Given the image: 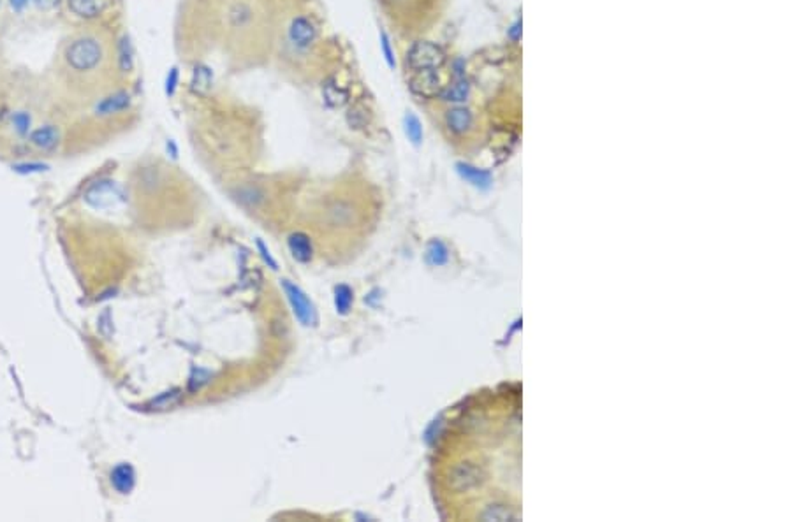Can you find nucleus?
Masks as SVG:
<instances>
[{
	"label": "nucleus",
	"instance_id": "nucleus-4",
	"mask_svg": "<svg viewBox=\"0 0 792 522\" xmlns=\"http://www.w3.org/2000/svg\"><path fill=\"white\" fill-rule=\"evenodd\" d=\"M282 290H284L285 298H288L289 306H291L292 313H295L296 320L302 324L303 327H316L319 324V313H317L316 305L312 299L306 296L305 290L292 283L291 280H282Z\"/></svg>",
	"mask_w": 792,
	"mask_h": 522
},
{
	"label": "nucleus",
	"instance_id": "nucleus-32",
	"mask_svg": "<svg viewBox=\"0 0 792 522\" xmlns=\"http://www.w3.org/2000/svg\"><path fill=\"white\" fill-rule=\"evenodd\" d=\"M34 2H36L37 9H43V11H50V9L60 4V0H34Z\"/></svg>",
	"mask_w": 792,
	"mask_h": 522
},
{
	"label": "nucleus",
	"instance_id": "nucleus-28",
	"mask_svg": "<svg viewBox=\"0 0 792 522\" xmlns=\"http://www.w3.org/2000/svg\"><path fill=\"white\" fill-rule=\"evenodd\" d=\"M521 36H523V20H521V16H518V18L509 25L507 37L513 44H520Z\"/></svg>",
	"mask_w": 792,
	"mask_h": 522
},
{
	"label": "nucleus",
	"instance_id": "nucleus-26",
	"mask_svg": "<svg viewBox=\"0 0 792 522\" xmlns=\"http://www.w3.org/2000/svg\"><path fill=\"white\" fill-rule=\"evenodd\" d=\"M13 125H15V131L20 136H27L30 131V125H32V118H30L29 113L18 111L13 115Z\"/></svg>",
	"mask_w": 792,
	"mask_h": 522
},
{
	"label": "nucleus",
	"instance_id": "nucleus-6",
	"mask_svg": "<svg viewBox=\"0 0 792 522\" xmlns=\"http://www.w3.org/2000/svg\"><path fill=\"white\" fill-rule=\"evenodd\" d=\"M444 87L439 76V71H416L409 80V88L414 95L418 97L432 101V99H439L442 94Z\"/></svg>",
	"mask_w": 792,
	"mask_h": 522
},
{
	"label": "nucleus",
	"instance_id": "nucleus-33",
	"mask_svg": "<svg viewBox=\"0 0 792 522\" xmlns=\"http://www.w3.org/2000/svg\"><path fill=\"white\" fill-rule=\"evenodd\" d=\"M41 169H46V166H41V164H25V166H16V171H20V173H32V171H41Z\"/></svg>",
	"mask_w": 792,
	"mask_h": 522
},
{
	"label": "nucleus",
	"instance_id": "nucleus-8",
	"mask_svg": "<svg viewBox=\"0 0 792 522\" xmlns=\"http://www.w3.org/2000/svg\"><path fill=\"white\" fill-rule=\"evenodd\" d=\"M85 199L94 208H109L122 199V194L115 182H101L88 189Z\"/></svg>",
	"mask_w": 792,
	"mask_h": 522
},
{
	"label": "nucleus",
	"instance_id": "nucleus-10",
	"mask_svg": "<svg viewBox=\"0 0 792 522\" xmlns=\"http://www.w3.org/2000/svg\"><path fill=\"white\" fill-rule=\"evenodd\" d=\"M288 248L289 252H291L292 259H295L296 262H299V264H309V262L313 259L312 240H310V236L309 234H305V232L296 231L292 232V234H289Z\"/></svg>",
	"mask_w": 792,
	"mask_h": 522
},
{
	"label": "nucleus",
	"instance_id": "nucleus-15",
	"mask_svg": "<svg viewBox=\"0 0 792 522\" xmlns=\"http://www.w3.org/2000/svg\"><path fill=\"white\" fill-rule=\"evenodd\" d=\"M131 106V95L127 92H117V94L109 95V97L102 99L97 104V115L108 116L120 113Z\"/></svg>",
	"mask_w": 792,
	"mask_h": 522
},
{
	"label": "nucleus",
	"instance_id": "nucleus-24",
	"mask_svg": "<svg viewBox=\"0 0 792 522\" xmlns=\"http://www.w3.org/2000/svg\"><path fill=\"white\" fill-rule=\"evenodd\" d=\"M210 378H211L210 371L201 370V368H194L192 375H190V378H189V389L192 392L199 391L203 385H206L208 382H210Z\"/></svg>",
	"mask_w": 792,
	"mask_h": 522
},
{
	"label": "nucleus",
	"instance_id": "nucleus-34",
	"mask_svg": "<svg viewBox=\"0 0 792 522\" xmlns=\"http://www.w3.org/2000/svg\"><path fill=\"white\" fill-rule=\"evenodd\" d=\"M9 4H11V8L15 11H23L27 8V4H29V0H9Z\"/></svg>",
	"mask_w": 792,
	"mask_h": 522
},
{
	"label": "nucleus",
	"instance_id": "nucleus-12",
	"mask_svg": "<svg viewBox=\"0 0 792 522\" xmlns=\"http://www.w3.org/2000/svg\"><path fill=\"white\" fill-rule=\"evenodd\" d=\"M470 97V83L467 78H453L449 85H446L440 94V101L447 102L451 106H462Z\"/></svg>",
	"mask_w": 792,
	"mask_h": 522
},
{
	"label": "nucleus",
	"instance_id": "nucleus-9",
	"mask_svg": "<svg viewBox=\"0 0 792 522\" xmlns=\"http://www.w3.org/2000/svg\"><path fill=\"white\" fill-rule=\"evenodd\" d=\"M316 25L309 18L298 16V18L292 20L291 27H289V41H291L292 46L298 48V50H309L313 44V41H316Z\"/></svg>",
	"mask_w": 792,
	"mask_h": 522
},
{
	"label": "nucleus",
	"instance_id": "nucleus-18",
	"mask_svg": "<svg viewBox=\"0 0 792 522\" xmlns=\"http://www.w3.org/2000/svg\"><path fill=\"white\" fill-rule=\"evenodd\" d=\"M323 97L324 102H326L330 108H342V106H346L347 101H349V92H347L346 88L338 87L333 80H330L326 81V85L323 87Z\"/></svg>",
	"mask_w": 792,
	"mask_h": 522
},
{
	"label": "nucleus",
	"instance_id": "nucleus-11",
	"mask_svg": "<svg viewBox=\"0 0 792 522\" xmlns=\"http://www.w3.org/2000/svg\"><path fill=\"white\" fill-rule=\"evenodd\" d=\"M111 487L118 494H131L136 486V472L131 463H118L111 470Z\"/></svg>",
	"mask_w": 792,
	"mask_h": 522
},
{
	"label": "nucleus",
	"instance_id": "nucleus-1",
	"mask_svg": "<svg viewBox=\"0 0 792 522\" xmlns=\"http://www.w3.org/2000/svg\"><path fill=\"white\" fill-rule=\"evenodd\" d=\"M67 67L78 74L94 73L104 62V46L94 36H80L67 44L64 51Z\"/></svg>",
	"mask_w": 792,
	"mask_h": 522
},
{
	"label": "nucleus",
	"instance_id": "nucleus-30",
	"mask_svg": "<svg viewBox=\"0 0 792 522\" xmlns=\"http://www.w3.org/2000/svg\"><path fill=\"white\" fill-rule=\"evenodd\" d=\"M255 243H257V250H259V254H261L262 261H264L266 264H268V268H271L273 271H276V269H278V262H276L275 259H273L271 252H269V248L266 247L264 241L257 240V241H255Z\"/></svg>",
	"mask_w": 792,
	"mask_h": 522
},
{
	"label": "nucleus",
	"instance_id": "nucleus-22",
	"mask_svg": "<svg viewBox=\"0 0 792 522\" xmlns=\"http://www.w3.org/2000/svg\"><path fill=\"white\" fill-rule=\"evenodd\" d=\"M458 171L463 178L469 180L474 185H484V183L490 182V174L486 171L477 169V167L470 166V164H458Z\"/></svg>",
	"mask_w": 792,
	"mask_h": 522
},
{
	"label": "nucleus",
	"instance_id": "nucleus-25",
	"mask_svg": "<svg viewBox=\"0 0 792 522\" xmlns=\"http://www.w3.org/2000/svg\"><path fill=\"white\" fill-rule=\"evenodd\" d=\"M381 53H382V57H384V60H386V64H388L389 69H395V67H396L395 51H393L391 39H389V36L384 32V30H381Z\"/></svg>",
	"mask_w": 792,
	"mask_h": 522
},
{
	"label": "nucleus",
	"instance_id": "nucleus-17",
	"mask_svg": "<svg viewBox=\"0 0 792 522\" xmlns=\"http://www.w3.org/2000/svg\"><path fill=\"white\" fill-rule=\"evenodd\" d=\"M211 81H213V74H211L210 67L197 64L194 67L192 81H190V90L197 95H206L211 88Z\"/></svg>",
	"mask_w": 792,
	"mask_h": 522
},
{
	"label": "nucleus",
	"instance_id": "nucleus-21",
	"mask_svg": "<svg viewBox=\"0 0 792 522\" xmlns=\"http://www.w3.org/2000/svg\"><path fill=\"white\" fill-rule=\"evenodd\" d=\"M404 129H405V134H407L409 141H411L412 145H416V146L421 145L423 125H421V122H419V118L414 115V113H409V115H405Z\"/></svg>",
	"mask_w": 792,
	"mask_h": 522
},
{
	"label": "nucleus",
	"instance_id": "nucleus-7",
	"mask_svg": "<svg viewBox=\"0 0 792 522\" xmlns=\"http://www.w3.org/2000/svg\"><path fill=\"white\" fill-rule=\"evenodd\" d=\"M444 120H446L447 131L453 136H458V138L470 134L474 131V125H476L474 113L465 104L451 106L446 111V118Z\"/></svg>",
	"mask_w": 792,
	"mask_h": 522
},
{
	"label": "nucleus",
	"instance_id": "nucleus-2",
	"mask_svg": "<svg viewBox=\"0 0 792 522\" xmlns=\"http://www.w3.org/2000/svg\"><path fill=\"white\" fill-rule=\"evenodd\" d=\"M257 22L254 0H225L224 25L231 34H247Z\"/></svg>",
	"mask_w": 792,
	"mask_h": 522
},
{
	"label": "nucleus",
	"instance_id": "nucleus-27",
	"mask_svg": "<svg viewBox=\"0 0 792 522\" xmlns=\"http://www.w3.org/2000/svg\"><path fill=\"white\" fill-rule=\"evenodd\" d=\"M178 398H180V391L166 392V394H162V396H159L157 399H153V403H152L153 410H155V408H157V410H166V408H169V406L175 405V403L178 401Z\"/></svg>",
	"mask_w": 792,
	"mask_h": 522
},
{
	"label": "nucleus",
	"instance_id": "nucleus-16",
	"mask_svg": "<svg viewBox=\"0 0 792 522\" xmlns=\"http://www.w3.org/2000/svg\"><path fill=\"white\" fill-rule=\"evenodd\" d=\"M67 8L80 18H97L104 9V0H67Z\"/></svg>",
	"mask_w": 792,
	"mask_h": 522
},
{
	"label": "nucleus",
	"instance_id": "nucleus-13",
	"mask_svg": "<svg viewBox=\"0 0 792 522\" xmlns=\"http://www.w3.org/2000/svg\"><path fill=\"white\" fill-rule=\"evenodd\" d=\"M60 141V132L55 125H44L30 132V143L43 152H51Z\"/></svg>",
	"mask_w": 792,
	"mask_h": 522
},
{
	"label": "nucleus",
	"instance_id": "nucleus-23",
	"mask_svg": "<svg viewBox=\"0 0 792 522\" xmlns=\"http://www.w3.org/2000/svg\"><path fill=\"white\" fill-rule=\"evenodd\" d=\"M367 111H365L361 106H354V108L349 109V113H347V124L351 125L353 129H361L367 125Z\"/></svg>",
	"mask_w": 792,
	"mask_h": 522
},
{
	"label": "nucleus",
	"instance_id": "nucleus-31",
	"mask_svg": "<svg viewBox=\"0 0 792 522\" xmlns=\"http://www.w3.org/2000/svg\"><path fill=\"white\" fill-rule=\"evenodd\" d=\"M465 60L463 58H455L453 60V64H451V69H453V78H467V73H465Z\"/></svg>",
	"mask_w": 792,
	"mask_h": 522
},
{
	"label": "nucleus",
	"instance_id": "nucleus-3",
	"mask_svg": "<svg viewBox=\"0 0 792 522\" xmlns=\"http://www.w3.org/2000/svg\"><path fill=\"white\" fill-rule=\"evenodd\" d=\"M447 62V55L439 44L416 41L407 51V66L412 71H440Z\"/></svg>",
	"mask_w": 792,
	"mask_h": 522
},
{
	"label": "nucleus",
	"instance_id": "nucleus-14",
	"mask_svg": "<svg viewBox=\"0 0 792 522\" xmlns=\"http://www.w3.org/2000/svg\"><path fill=\"white\" fill-rule=\"evenodd\" d=\"M234 197H236V201L243 208L255 210V208H259L262 203H264L266 192L264 189H261V187L248 183V185L238 187V189L234 190Z\"/></svg>",
	"mask_w": 792,
	"mask_h": 522
},
{
	"label": "nucleus",
	"instance_id": "nucleus-29",
	"mask_svg": "<svg viewBox=\"0 0 792 522\" xmlns=\"http://www.w3.org/2000/svg\"><path fill=\"white\" fill-rule=\"evenodd\" d=\"M178 80H180L178 67H171V71L167 73V78H166V95H167V97H173V95H175L176 87H178Z\"/></svg>",
	"mask_w": 792,
	"mask_h": 522
},
{
	"label": "nucleus",
	"instance_id": "nucleus-19",
	"mask_svg": "<svg viewBox=\"0 0 792 522\" xmlns=\"http://www.w3.org/2000/svg\"><path fill=\"white\" fill-rule=\"evenodd\" d=\"M354 303V292L347 283H340L334 287V308L338 315H349Z\"/></svg>",
	"mask_w": 792,
	"mask_h": 522
},
{
	"label": "nucleus",
	"instance_id": "nucleus-5",
	"mask_svg": "<svg viewBox=\"0 0 792 522\" xmlns=\"http://www.w3.org/2000/svg\"><path fill=\"white\" fill-rule=\"evenodd\" d=\"M323 220L327 229L333 231H349L358 224V210L351 201L337 199L327 204Z\"/></svg>",
	"mask_w": 792,
	"mask_h": 522
},
{
	"label": "nucleus",
	"instance_id": "nucleus-20",
	"mask_svg": "<svg viewBox=\"0 0 792 522\" xmlns=\"http://www.w3.org/2000/svg\"><path fill=\"white\" fill-rule=\"evenodd\" d=\"M118 66L124 73H131L132 66H134V51H132L131 39L127 36L122 37L120 44H118Z\"/></svg>",
	"mask_w": 792,
	"mask_h": 522
}]
</instances>
